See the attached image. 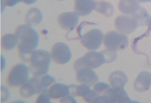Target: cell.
Listing matches in <instances>:
<instances>
[{
    "label": "cell",
    "mask_w": 151,
    "mask_h": 103,
    "mask_svg": "<svg viewBox=\"0 0 151 103\" xmlns=\"http://www.w3.org/2000/svg\"><path fill=\"white\" fill-rule=\"evenodd\" d=\"M15 34L20 41L18 46L20 57L24 62H29L31 54L38 46V33L30 26L22 25L17 28Z\"/></svg>",
    "instance_id": "cell-1"
},
{
    "label": "cell",
    "mask_w": 151,
    "mask_h": 103,
    "mask_svg": "<svg viewBox=\"0 0 151 103\" xmlns=\"http://www.w3.org/2000/svg\"><path fill=\"white\" fill-rule=\"evenodd\" d=\"M51 59L48 51L44 50H35L30 58V71L36 77L46 74L50 69Z\"/></svg>",
    "instance_id": "cell-2"
},
{
    "label": "cell",
    "mask_w": 151,
    "mask_h": 103,
    "mask_svg": "<svg viewBox=\"0 0 151 103\" xmlns=\"http://www.w3.org/2000/svg\"><path fill=\"white\" fill-rule=\"evenodd\" d=\"M104 64H106V61L102 51L101 52L92 51L78 59L74 64V68L77 72L83 68L96 69Z\"/></svg>",
    "instance_id": "cell-3"
},
{
    "label": "cell",
    "mask_w": 151,
    "mask_h": 103,
    "mask_svg": "<svg viewBox=\"0 0 151 103\" xmlns=\"http://www.w3.org/2000/svg\"><path fill=\"white\" fill-rule=\"evenodd\" d=\"M103 41L107 49L114 51L123 50L128 45V37L116 31L107 32L104 35Z\"/></svg>",
    "instance_id": "cell-4"
},
{
    "label": "cell",
    "mask_w": 151,
    "mask_h": 103,
    "mask_svg": "<svg viewBox=\"0 0 151 103\" xmlns=\"http://www.w3.org/2000/svg\"><path fill=\"white\" fill-rule=\"evenodd\" d=\"M29 69L26 65L19 64L12 67L7 78L9 86L16 87L22 85L29 80Z\"/></svg>",
    "instance_id": "cell-5"
},
{
    "label": "cell",
    "mask_w": 151,
    "mask_h": 103,
    "mask_svg": "<svg viewBox=\"0 0 151 103\" xmlns=\"http://www.w3.org/2000/svg\"><path fill=\"white\" fill-rule=\"evenodd\" d=\"M104 36L103 32L101 30L93 29L88 31L82 36L81 43L89 50H96L101 45Z\"/></svg>",
    "instance_id": "cell-6"
},
{
    "label": "cell",
    "mask_w": 151,
    "mask_h": 103,
    "mask_svg": "<svg viewBox=\"0 0 151 103\" xmlns=\"http://www.w3.org/2000/svg\"><path fill=\"white\" fill-rule=\"evenodd\" d=\"M101 103H132L124 89L108 88L101 95Z\"/></svg>",
    "instance_id": "cell-7"
},
{
    "label": "cell",
    "mask_w": 151,
    "mask_h": 103,
    "mask_svg": "<svg viewBox=\"0 0 151 103\" xmlns=\"http://www.w3.org/2000/svg\"><path fill=\"white\" fill-rule=\"evenodd\" d=\"M51 56L55 63L59 64H64L70 60L72 53L68 45L60 42L56 43L52 46Z\"/></svg>",
    "instance_id": "cell-8"
},
{
    "label": "cell",
    "mask_w": 151,
    "mask_h": 103,
    "mask_svg": "<svg viewBox=\"0 0 151 103\" xmlns=\"http://www.w3.org/2000/svg\"><path fill=\"white\" fill-rule=\"evenodd\" d=\"M115 25L118 31L125 35L134 32L139 26L137 21L132 16L121 15L115 21Z\"/></svg>",
    "instance_id": "cell-9"
},
{
    "label": "cell",
    "mask_w": 151,
    "mask_h": 103,
    "mask_svg": "<svg viewBox=\"0 0 151 103\" xmlns=\"http://www.w3.org/2000/svg\"><path fill=\"white\" fill-rule=\"evenodd\" d=\"M43 89L41 84L40 79L35 76L22 85L20 91L22 97L27 98L35 94L40 93Z\"/></svg>",
    "instance_id": "cell-10"
},
{
    "label": "cell",
    "mask_w": 151,
    "mask_h": 103,
    "mask_svg": "<svg viewBox=\"0 0 151 103\" xmlns=\"http://www.w3.org/2000/svg\"><path fill=\"white\" fill-rule=\"evenodd\" d=\"M79 16L75 11L61 13L58 18V25L65 30H73L78 24Z\"/></svg>",
    "instance_id": "cell-11"
},
{
    "label": "cell",
    "mask_w": 151,
    "mask_h": 103,
    "mask_svg": "<svg viewBox=\"0 0 151 103\" xmlns=\"http://www.w3.org/2000/svg\"><path fill=\"white\" fill-rule=\"evenodd\" d=\"M76 72L77 80L80 84H85L91 87L99 80L98 75L91 69L83 68Z\"/></svg>",
    "instance_id": "cell-12"
},
{
    "label": "cell",
    "mask_w": 151,
    "mask_h": 103,
    "mask_svg": "<svg viewBox=\"0 0 151 103\" xmlns=\"http://www.w3.org/2000/svg\"><path fill=\"white\" fill-rule=\"evenodd\" d=\"M96 5L94 0H75V11L80 16H86L95 10Z\"/></svg>",
    "instance_id": "cell-13"
},
{
    "label": "cell",
    "mask_w": 151,
    "mask_h": 103,
    "mask_svg": "<svg viewBox=\"0 0 151 103\" xmlns=\"http://www.w3.org/2000/svg\"><path fill=\"white\" fill-rule=\"evenodd\" d=\"M151 85V74L147 71L141 72L136 78L133 84L135 90L140 92L147 91Z\"/></svg>",
    "instance_id": "cell-14"
},
{
    "label": "cell",
    "mask_w": 151,
    "mask_h": 103,
    "mask_svg": "<svg viewBox=\"0 0 151 103\" xmlns=\"http://www.w3.org/2000/svg\"><path fill=\"white\" fill-rule=\"evenodd\" d=\"M118 6L122 14L132 16H134L141 7L137 0H120Z\"/></svg>",
    "instance_id": "cell-15"
},
{
    "label": "cell",
    "mask_w": 151,
    "mask_h": 103,
    "mask_svg": "<svg viewBox=\"0 0 151 103\" xmlns=\"http://www.w3.org/2000/svg\"><path fill=\"white\" fill-rule=\"evenodd\" d=\"M48 93L51 98L58 99L64 98L70 94L69 86L61 83H56L51 86L48 89Z\"/></svg>",
    "instance_id": "cell-16"
},
{
    "label": "cell",
    "mask_w": 151,
    "mask_h": 103,
    "mask_svg": "<svg viewBox=\"0 0 151 103\" xmlns=\"http://www.w3.org/2000/svg\"><path fill=\"white\" fill-rule=\"evenodd\" d=\"M109 80L112 87L118 89H124L128 82V78L124 72L115 71L110 74Z\"/></svg>",
    "instance_id": "cell-17"
},
{
    "label": "cell",
    "mask_w": 151,
    "mask_h": 103,
    "mask_svg": "<svg viewBox=\"0 0 151 103\" xmlns=\"http://www.w3.org/2000/svg\"><path fill=\"white\" fill-rule=\"evenodd\" d=\"M42 20V15L40 9L33 7L28 11L25 17L27 24L30 26H35L40 24Z\"/></svg>",
    "instance_id": "cell-18"
},
{
    "label": "cell",
    "mask_w": 151,
    "mask_h": 103,
    "mask_svg": "<svg viewBox=\"0 0 151 103\" xmlns=\"http://www.w3.org/2000/svg\"><path fill=\"white\" fill-rule=\"evenodd\" d=\"M18 41L19 39L15 34H7L1 39V46L4 50H11L15 48Z\"/></svg>",
    "instance_id": "cell-19"
},
{
    "label": "cell",
    "mask_w": 151,
    "mask_h": 103,
    "mask_svg": "<svg viewBox=\"0 0 151 103\" xmlns=\"http://www.w3.org/2000/svg\"><path fill=\"white\" fill-rule=\"evenodd\" d=\"M95 10L97 12L104 15L107 17H111L113 15L114 11V7L112 4L103 1H96V5Z\"/></svg>",
    "instance_id": "cell-20"
},
{
    "label": "cell",
    "mask_w": 151,
    "mask_h": 103,
    "mask_svg": "<svg viewBox=\"0 0 151 103\" xmlns=\"http://www.w3.org/2000/svg\"><path fill=\"white\" fill-rule=\"evenodd\" d=\"M132 16L137 21L139 26H149L150 25L151 16L147 13V11L142 6Z\"/></svg>",
    "instance_id": "cell-21"
},
{
    "label": "cell",
    "mask_w": 151,
    "mask_h": 103,
    "mask_svg": "<svg viewBox=\"0 0 151 103\" xmlns=\"http://www.w3.org/2000/svg\"><path fill=\"white\" fill-rule=\"evenodd\" d=\"M102 51L105 57L106 64L112 63L116 59L117 54L116 51L110 50L107 49Z\"/></svg>",
    "instance_id": "cell-22"
},
{
    "label": "cell",
    "mask_w": 151,
    "mask_h": 103,
    "mask_svg": "<svg viewBox=\"0 0 151 103\" xmlns=\"http://www.w3.org/2000/svg\"><path fill=\"white\" fill-rule=\"evenodd\" d=\"M40 83L43 89H47L55 83L56 79L50 75H46L41 79Z\"/></svg>",
    "instance_id": "cell-23"
},
{
    "label": "cell",
    "mask_w": 151,
    "mask_h": 103,
    "mask_svg": "<svg viewBox=\"0 0 151 103\" xmlns=\"http://www.w3.org/2000/svg\"><path fill=\"white\" fill-rule=\"evenodd\" d=\"M50 96L48 93V89H44L40 93V94L37 98L36 103H51Z\"/></svg>",
    "instance_id": "cell-24"
},
{
    "label": "cell",
    "mask_w": 151,
    "mask_h": 103,
    "mask_svg": "<svg viewBox=\"0 0 151 103\" xmlns=\"http://www.w3.org/2000/svg\"><path fill=\"white\" fill-rule=\"evenodd\" d=\"M110 87V85L106 83H103V82L96 83L94 85V90L99 93V94L102 95L104 92Z\"/></svg>",
    "instance_id": "cell-25"
},
{
    "label": "cell",
    "mask_w": 151,
    "mask_h": 103,
    "mask_svg": "<svg viewBox=\"0 0 151 103\" xmlns=\"http://www.w3.org/2000/svg\"><path fill=\"white\" fill-rule=\"evenodd\" d=\"M60 102L61 103H77L76 100L71 95H68L64 98H62Z\"/></svg>",
    "instance_id": "cell-26"
},
{
    "label": "cell",
    "mask_w": 151,
    "mask_h": 103,
    "mask_svg": "<svg viewBox=\"0 0 151 103\" xmlns=\"http://www.w3.org/2000/svg\"><path fill=\"white\" fill-rule=\"evenodd\" d=\"M21 1H23V0H5L4 4L7 6H12Z\"/></svg>",
    "instance_id": "cell-27"
},
{
    "label": "cell",
    "mask_w": 151,
    "mask_h": 103,
    "mask_svg": "<svg viewBox=\"0 0 151 103\" xmlns=\"http://www.w3.org/2000/svg\"><path fill=\"white\" fill-rule=\"evenodd\" d=\"M37 0H23V2L27 5H30L36 2Z\"/></svg>",
    "instance_id": "cell-28"
},
{
    "label": "cell",
    "mask_w": 151,
    "mask_h": 103,
    "mask_svg": "<svg viewBox=\"0 0 151 103\" xmlns=\"http://www.w3.org/2000/svg\"><path fill=\"white\" fill-rule=\"evenodd\" d=\"M138 2L141 3H144V2H151V0H137Z\"/></svg>",
    "instance_id": "cell-29"
},
{
    "label": "cell",
    "mask_w": 151,
    "mask_h": 103,
    "mask_svg": "<svg viewBox=\"0 0 151 103\" xmlns=\"http://www.w3.org/2000/svg\"><path fill=\"white\" fill-rule=\"evenodd\" d=\"M149 26H150V27H151V21H150V25H149Z\"/></svg>",
    "instance_id": "cell-30"
},
{
    "label": "cell",
    "mask_w": 151,
    "mask_h": 103,
    "mask_svg": "<svg viewBox=\"0 0 151 103\" xmlns=\"http://www.w3.org/2000/svg\"><path fill=\"white\" fill-rule=\"evenodd\" d=\"M58 1H64V0H58Z\"/></svg>",
    "instance_id": "cell-31"
}]
</instances>
